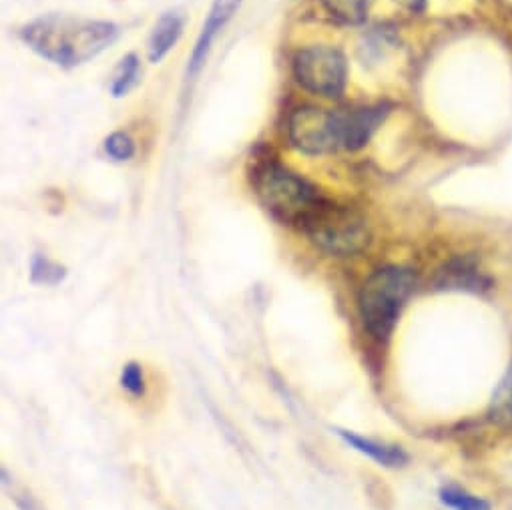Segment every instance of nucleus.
Here are the masks:
<instances>
[{
  "instance_id": "f257e3e1",
  "label": "nucleus",
  "mask_w": 512,
  "mask_h": 510,
  "mask_svg": "<svg viewBox=\"0 0 512 510\" xmlns=\"http://www.w3.org/2000/svg\"><path fill=\"white\" fill-rule=\"evenodd\" d=\"M119 27L107 21H93L69 15H47L23 31L25 43L43 59L73 69L89 63L111 47Z\"/></svg>"
},
{
  "instance_id": "f03ea898",
  "label": "nucleus",
  "mask_w": 512,
  "mask_h": 510,
  "mask_svg": "<svg viewBox=\"0 0 512 510\" xmlns=\"http://www.w3.org/2000/svg\"><path fill=\"white\" fill-rule=\"evenodd\" d=\"M414 290L416 276L402 266H386L366 280L358 296V310L366 332L374 340H390Z\"/></svg>"
},
{
  "instance_id": "7ed1b4c3",
  "label": "nucleus",
  "mask_w": 512,
  "mask_h": 510,
  "mask_svg": "<svg viewBox=\"0 0 512 510\" xmlns=\"http://www.w3.org/2000/svg\"><path fill=\"white\" fill-rule=\"evenodd\" d=\"M251 183L264 207L282 223L304 225L326 201L304 177L276 161H266L253 169Z\"/></svg>"
},
{
  "instance_id": "20e7f679",
  "label": "nucleus",
  "mask_w": 512,
  "mask_h": 510,
  "mask_svg": "<svg viewBox=\"0 0 512 510\" xmlns=\"http://www.w3.org/2000/svg\"><path fill=\"white\" fill-rule=\"evenodd\" d=\"M306 235L324 253L336 258H352L364 251L370 243V229L366 219L350 209L324 201L310 219L302 225Z\"/></svg>"
},
{
  "instance_id": "39448f33",
  "label": "nucleus",
  "mask_w": 512,
  "mask_h": 510,
  "mask_svg": "<svg viewBox=\"0 0 512 510\" xmlns=\"http://www.w3.org/2000/svg\"><path fill=\"white\" fill-rule=\"evenodd\" d=\"M288 135L294 147L308 155H326L344 149L342 111L300 107L288 119Z\"/></svg>"
},
{
  "instance_id": "423d86ee",
  "label": "nucleus",
  "mask_w": 512,
  "mask_h": 510,
  "mask_svg": "<svg viewBox=\"0 0 512 510\" xmlns=\"http://www.w3.org/2000/svg\"><path fill=\"white\" fill-rule=\"evenodd\" d=\"M294 73L298 83L320 97H340L346 87L348 65L344 55L334 47H308L294 59Z\"/></svg>"
},
{
  "instance_id": "0eeeda50",
  "label": "nucleus",
  "mask_w": 512,
  "mask_h": 510,
  "mask_svg": "<svg viewBox=\"0 0 512 510\" xmlns=\"http://www.w3.org/2000/svg\"><path fill=\"white\" fill-rule=\"evenodd\" d=\"M239 5H241V0H215V3L211 5V11L201 27V33H199L193 53L189 57V67H187L189 77H195L203 69L217 35L227 27V23L231 21V17L239 9Z\"/></svg>"
},
{
  "instance_id": "6e6552de",
  "label": "nucleus",
  "mask_w": 512,
  "mask_h": 510,
  "mask_svg": "<svg viewBox=\"0 0 512 510\" xmlns=\"http://www.w3.org/2000/svg\"><path fill=\"white\" fill-rule=\"evenodd\" d=\"M386 115H388V109L382 105L342 111L344 149L348 151L362 149L370 141V137L376 133V129L384 123Z\"/></svg>"
},
{
  "instance_id": "1a4fd4ad",
  "label": "nucleus",
  "mask_w": 512,
  "mask_h": 510,
  "mask_svg": "<svg viewBox=\"0 0 512 510\" xmlns=\"http://www.w3.org/2000/svg\"><path fill=\"white\" fill-rule=\"evenodd\" d=\"M438 290H470L480 292L486 290L488 280L484 274L468 260H454L446 264L436 278Z\"/></svg>"
},
{
  "instance_id": "9d476101",
  "label": "nucleus",
  "mask_w": 512,
  "mask_h": 510,
  "mask_svg": "<svg viewBox=\"0 0 512 510\" xmlns=\"http://www.w3.org/2000/svg\"><path fill=\"white\" fill-rule=\"evenodd\" d=\"M338 434L348 446H352L354 450L370 456L372 460H376L378 464H382L386 468H400L408 462V454L400 446L376 442L372 438H364V436H358V434L348 432V430H338Z\"/></svg>"
},
{
  "instance_id": "9b49d317",
  "label": "nucleus",
  "mask_w": 512,
  "mask_h": 510,
  "mask_svg": "<svg viewBox=\"0 0 512 510\" xmlns=\"http://www.w3.org/2000/svg\"><path fill=\"white\" fill-rule=\"evenodd\" d=\"M183 33V15L181 13H165L155 25L149 39V61L161 63L169 51L177 45Z\"/></svg>"
},
{
  "instance_id": "f8f14e48",
  "label": "nucleus",
  "mask_w": 512,
  "mask_h": 510,
  "mask_svg": "<svg viewBox=\"0 0 512 510\" xmlns=\"http://www.w3.org/2000/svg\"><path fill=\"white\" fill-rule=\"evenodd\" d=\"M322 5L338 21L358 25L366 19L372 0H322Z\"/></svg>"
},
{
  "instance_id": "ddd939ff",
  "label": "nucleus",
  "mask_w": 512,
  "mask_h": 510,
  "mask_svg": "<svg viewBox=\"0 0 512 510\" xmlns=\"http://www.w3.org/2000/svg\"><path fill=\"white\" fill-rule=\"evenodd\" d=\"M139 79H141V63H139V59H137L135 55H127V57L119 63V67H117V71H115V75H113V81H111V95H113L115 99L125 97L131 89H135V85L139 83Z\"/></svg>"
},
{
  "instance_id": "4468645a",
  "label": "nucleus",
  "mask_w": 512,
  "mask_h": 510,
  "mask_svg": "<svg viewBox=\"0 0 512 510\" xmlns=\"http://www.w3.org/2000/svg\"><path fill=\"white\" fill-rule=\"evenodd\" d=\"M440 500L450 510H490L488 500L460 488L456 484H448L440 490Z\"/></svg>"
},
{
  "instance_id": "2eb2a0df",
  "label": "nucleus",
  "mask_w": 512,
  "mask_h": 510,
  "mask_svg": "<svg viewBox=\"0 0 512 510\" xmlns=\"http://www.w3.org/2000/svg\"><path fill=\"white\" fill-rule=\"evenodd\" d=\"M67 276L65 268L53 264L45 255H35L31 264V280L41 286H57Z\"/></svg>"
},
{
  "instance_id": "dca6fc26",
  "label": "nucleus",
  "mask_w": 512,
  "mask_h": 510,
  "mask_svg": "<svg viewBox=\"0 0 512 510\" xmlns=\"http://www.w3.org/2000/svg\"><path fill=\"white\" fill-rule=\"evenodd\" d=\"M105 151L113 161H129L135 155V143L127 133H113L105 141Z\"/></svg>"
},
{
  "instance_id": "f3484780",
  "label": "nucleus",
  "mask_w": 512,
  "mask_h": 510,
  "mask_svg": "<svg viewBox=\"0 0 512 510\" xmlns=\"http://www.w3.org/2000/svg\"><path fill=\"white\" fill-rule=\"evenodd\" d=\"M121 386L131 396H143L145 394V374H143V368L137 362H129L127 366H123Z\"/></svg>"
},
{
  "instance_id": "a211bd4d",
  "label": "nucleus",
  "mask_w": 512,
  "mask_h": 510,
  "mask_svg": "<svg viewBox=\"0 0 512 510\" xmlns=\"http://www.w3.org/2000/svg\"><path fill=\"white\" fill-rule=\"evenodd\" d=\"M496 408H498V412L506 414L508 418L512 416V368H510V372H508L506 382H502V386H500V394H498V400H496Z\"/></svg>"
}]
</instances>
